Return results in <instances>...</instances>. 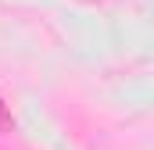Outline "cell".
<instances>
[{
  "instance_id": "1",
  "label": "cell",
  "mask_w": 154,
  "mask_h": 150,
  "mask_svg": "<svg viewBox=\"0 0 154 150\" xmlns=\"http://www.w3.org/2000/svg\"><path fill=\"white\" fill-rule=\"evenodd\" d=\"M4 114H7V111H4V104H0V118H4Z\"/></svg>"
}]
</instances>
